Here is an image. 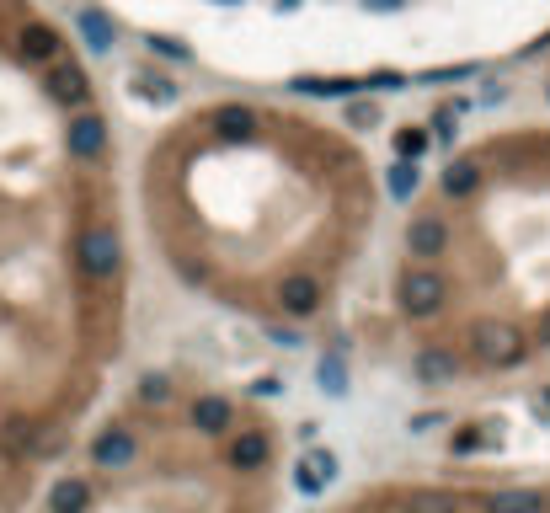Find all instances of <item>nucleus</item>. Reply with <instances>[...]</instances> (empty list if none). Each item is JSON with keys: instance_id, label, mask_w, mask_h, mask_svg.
Segmentation results:
<instances>
[{"instance_id": "nucleus-2", "label": "nucleus", "mask_w": 550, "mask_h": 513, "mask_svg": "<svg viewBox=\"0 0 550 513\" xmlns=\"http://www.w3.org/2000/svg\"><path fill=\"white\" fill-rule=\"evenodd\" d=\"M161 262L187 294L267 332H305L337 310L374 225L369 182L332 150H284L278 171H230L198 123L150 209Z\"/></svg>"}, {"instance_id": "nucleus-1", "label": "nucleus", "mask_w": 550, "mask_h": 513, "mask_svg": "<svg viewBox=\"0 0 550 513\" xmlns=\"http://www.w3.org/2000/svg\"><path fill=\"white\" fill-rule=\"evenodd\" d=\"M390 316L433 385L550 364V150L454 155L406 214Z\"/></svg>"}, {"instance_id": "nucleus-4", "label": "nucleus", "mask_w": 550, "mask_h": 513, "mask_svg": "<svg viewBox=\"0 0 550 513\" xmlns=\"http://www.w3.org/2000/svg\"><path fill=\"white\" fill-rule=\"evenodd\" d=\"M316 513H550V465L449 476H380Z\"/></svg>"}, {"instance_id": "nucleus-5", "label": "nucleus", "mask_w": 550, "mask_h": 513, "mask_svg": "<svg viewBox=\"0 0 550 513\" xmlns=\"http://www.w3.org/2000/svg\"><path fill=\"white\" fill-rule=\"evenodd\" d=\"M81 33L91 49H107L113 43V27H107V17H97V11H81Z\"/></svg>"}, {"instance_id": "nucleus-3", "label": "nucleus", "mask_w": 550, "mask_h": 513, "mask_svg": "<svg viewBox=\"0 0 550 513\" xmlns=\"http://www.w3.org/2000/svg\"><path fill=\"white\" fill-rule=\"evenodd\" d=\"M289 433L262 396L161 369L107 396L38 513H284Z\"/></svg>"}]
</instances>
